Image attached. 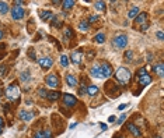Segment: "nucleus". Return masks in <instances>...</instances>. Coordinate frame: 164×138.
I'll return each mask as SVG.
<instances>
[{
	"instance_id": "13",
	"label": "nucleus",
	"mask_w": 164,
	"mask_h": 138,
	"mask_svg": "<svg viewBox=\"0 0 164 138\" xmlns=\"http://www.w3.org/2000/svg\"><path fill=\"white\" fill-rule=\"evenodd\" d=\"M62 96V94L60 92H58V91H52V92H48V95H46V98L50 100V102H55V100H58L59 98Z\"/></svg>"
},
{
	"instance_id": "32",
	"label": "nucleus",
	"mask_w": 164,
	"mask_h": 138,
	"mask_svg": "<svg viewBox=\"0 0 164 138\" xmlns=\"http://www.w3.org/2000/svg\"><path fill=\"white\" fill-rule=\"evenodd\" d=\"M65 36L66 38H72V31L69 28H65Z\"/></svg>"
},
{
	"instance_id": "22",
	"label": "nucleus",
	"mask_w": 164,
	"mask_h": 138,
	"mask_svg": "<svg viewBox=\"0 0 164 138\" xmlns=\"http://www.w3.org/2000/svg\"><path fill=\"white\" fill-rule=\"evenodd\" d=\"M88 28H90V24H88L87 21H82V22L79 24V29L82 32H87Z\"/></svg>"
},
{
	"instance_id": "7",
	"label": "nucleus",
	"mask_w": 164,
	"mask_h": 138,
	"mask_svg": "<svg viewBox=\"0 0 164 138\" xmlns=\"http://www.w3.org/2000/svg\"><path fill=\"white\" fill-rule=\"evenodd\" d=\"M90 75H91L93 78H97V80H102V78H104V75H102V73H101V67L98 66V64H94V66L91 67V70H90Z\"/></svg>"
},
{
	"instance_id": "21",
	"label": "nucleus",
	"mask_w": 164,
	"mask_h": 138,
	"mask_svg": "<svg viewBox=\"0 0 164 138\" xmlns=\"http://www.w3.org/2000/svg\"><path fill=\"white\" fill-rule=\"evenodd\" d=\"M62 6L65 10H70L72 7L75 6V1L73 0H65V1H62Z\"/></svg>"
},
{
	"instance_id": "31",
	"label": "nucleus",
	"mask_w": 164,
	"mask_h": 138,
	"mask_svg": "<svg viewBox=\"0 0 164 138\" xmlns=\"http://www.w3.org/2000/svg\"><path fill=\"white\" fill-rule=\"evenodd\" d=\"M125 119H126V114H121V117L118 120H115V121H116V124H122L125 121Z\"/></svg>"
},
{
	"instance_id": "34",
	"label": "nucleus",
	"mask_w": 164,
	"mask_h": 138,
	"mask_svg": "<svg viewBox=\"0 0 164 138\" xmlns=\"http://www.w3.org/2000/svg\"><path fill=\"white\" fill-rule=\"evenodd\" d=\"M32 138H44V134H42V131H37Z\"/></svg>"
},
{
	"instance_id": "17",
	"label": "nucleus",
	"mask_w": 164,
	"mask_h": 138,
	"mask_svg": "<svg viewBox=\"0 0 164 138\" xmlns=\"http://www.w3.org/2000/svg\"><path fill=\"white\" fill-rule=\"evenodd\" d=\"M153 70H154V73H157L158 77H163V73H164L163 63H157V64H154V66H153Z\"/></svg>"
},
{
	"instance_id": "44",
	"label": "nucleus",
	"mask_w": 164,
	"mask_h": 138,
	"mask_svg": "<svg viewBox=\"0 0 164 138\" xmlns=\"http://www.w3.org/2000/svg\"><path fill=\"white\" fill-rule=\"evenodd\" d=\"M76 125H77V123H72V124H70V128H75Z\"/></svg>"
},
{
	"instance_id": "2",
	"label": "nucleus",
	"mask_w": 164,
	"mask_h": 138,
	"mask_svg": "<svg viewBox=\"0 0 164 138\" xmlns=\"http://www.w3.org/2000/svg\"><path fill=\"white\" fill-rule=\"evenodd\" d=\"M112 45L116 49H124V48H126V45H128V36H126L125 34L116 35L112 39Z\"/></svg>"
},
{
	"instance_id": "20",
	"label": "nucleus",
	"mask_w": 164,
	"mask_h": 138,
	"mask_svg": "<svg viewBox=\"0 0 164 138\" xmlns=\"http://www.w3.org/2000/svg\"><path fill=\"white\" fill-rule=\"evenodd\" d=\"M97 92H98V87H97V85H90V87H87V95L93 96V95H95Z\"/></svg>"
},
{
	"instance_id": "8",
	"label": "nucleus",
	"mask_w": 164,
	"mask_h": 138,
	"mask_svg": "<svg viewBox=\"0 0 164 138\" xmlns=\"http://www.w3.org/2000/svg\"><path fill=\"white\" fill-rule=\"evenodd\" d=\"M100 67H101V73H102V75H104V78H109V77L112 75V73H114V71H112V67H111V66H109L107 62H104L100 66Z\"/></svg>"
},
{
	"instance_id": "40",
	"label": "nucleus",
	"mask_w": 164,
	"mask_h": 138,
	"mask_svg": "<svg viewBox=\"0 0 164 138\" xmlns=\"http://www.w3.org/2000/svg\"><path fill=\"white\" fill-rule=\"evenodd\" d=\"M147 28H149V24H145L140 27V31H147Z\"/></svg>"
},
{
	"instance_id": "25",
	"label": "nucleus",
	"mask_w": 164,
	"mask_h": 138,
	"mask_svg": "<svg viewBox=\"0 0 164 138\" xmlns=\"http://www.w3.org/2000/svg\"><path fill=\"white\" fill-rule=\"evenodd\" d=\"M94 7L98 11H102V10H105V3H104V1H95Z\"/></svg>"
},
{
	"instance_id": "43",
	"label": "nucleus",
	"mask_w": 164,
	"mask_h": 138,
	"mask_svg": "<svg viewBox=\"0 0 164 138\" xmlns=\"http://www.w3.org/2000/svg\"><path fill=\"white\" fill-rule=\"evenodd\" d=\"M3 125H4V121H3V119L0 117V130H3Z\"/></svg>"
},
{
	"instance_id": "5",
	"label": "nucleus",
	"mask_w": 164,
	"mask_h": 138,
	"mask_svg": "<svg viewBox=\"0 0 164 138\" xmlns=\"http://www.w3.org/2000/svg\"><path fill=\"white\" fill-rule=\"evenodd\" d=\"M62 99H63V106H66V107H73L77 103L76 96H73V95H70V94H63Z\"/></svg>"
},
{
	"instance_id": "12",
	"label": "nucleus",
	"mask_w": 164,
	"mask_h": 138,
	"mask_svg": "<svg viewBox=\"0 0 164 138\" xmlns=\"http://www.w3.org/2000/svg\"><path fill=\"white\" fill-rule=\"evenodd\" d=\"M135 22L138 25H145V24H147V14L146 13H143V14H138V17L135 18Z\"/></svg>"
},
{
	"instance_id": "1",
	"label": "nucleus",
	"mask_w": 164,
	"mask_h": 138,
	"mask_svg": "<svg viewBox=\"0 0 164 138\" xmlns=\"http://www.w3.org/2000/svg\"><path fill=\"white\" fill-rule=\"evenodd\" d=\"M131 77H132V74H131V71L126 69V67H119V69L116 70V73H115V78H116V81L121 82L122 85L128 84L129 80H131Z\"/></svg>"
},
{
	"instance_id": "14",
	"label": "nucleus",
	"mask_w": 164,
	"mask_h": 138,
	"mask_svg": "<svg viewBox=\"0 0 164 138\" xmlns=\"http://www.w3.org/2000/svg\"><path fill=\"white\" fill-rule=\"evenodd\" d=\"M151 82V77L150 75H143V77H139V84H140V85H143V87H145V85H149V84H150Z\"/></svg>"
},
{
	"instance_id": "11",
	"label": "nucleus",
	"mask_w": 164,
	"mask_h": 138,
	"mask_svg": "<svg viewBox=\"0 0 164 138\" xmlns=\"http://www.w3.org/2000/svg\"><path fill=\"white\" fill-rule=\"evenodd\" d=\"M20 119L23 120V121H31L34 119V113L31 112H27V110H20Z\"/></svg>"
},
{
	"instance_id": "46",
	"label": "nucleus",
	"mask_w": 164,
	"mask_h": 138,
	"mask_svg": "<svg viewBox=\"0 0 164 138\" xmlns=\"http://www.w3.org/2000/svg\"><path fill=\"white\" fill-rule=\"evenodd\" d=\"M1 131H3V130H0V134H1Z\"/></svg>"
},
{
	"instance_id": "30",
	"label": "nucleus",
	"mask_w": 164,
	"mask_h": 138,
	"mask_svg": "<svg viewBox=\"0 0 164 138\" xmlns=\"http://www.w3.org/2000/svg\"><path fill=\"white\" fill-rule=\"evenodd\" d=\"M132 57H133L132 50H126V53H125V59H126V60H131Z\"/></svg>"
},
{
	"instance_id": "35",
	"label": "nucleus",
	"mask_w": 164,
	"mask_h": 138,
	"mask_svg": "<svg viewBox=\"0 0 164 138\" xmlns=\"http://www.w3.org/2000/svg\"><path fill=\"white\" fill-rule=\"evenodd\" d=\"M147 73H146V69H140L139 70V73H138V75L139 77H143V75H146Z\"/></svg>"
},
{
	"instance_id": "45",
	"label": "nucleus",
	"mask_w": 164,
	"mask_h": 138,
	"mask_svg": "<svg viewBox=\"0 0 164 138\" xmlns=\"http://www.w3.org/2000/svg\"><path fill=\"white\" fill-rule=\"evenodd\" d=\"M3 38V32H1V29H0V39Z\"/></svg>"
},
{
	"instance_id": "3",
	"label": "nucleus",
	"mask_w": 164,
	"mask_h": 138,
	"mask_svg": "<svg viewBox=\"0 0 164 138\" xmlns=\"http://www.w3.org/2000/svg\"><path fill=\"white\" fill-rule=\"evenodd\" d=\"M6 96L9 100H16L20 98V88L16 85V84H13L10 87L7 88L6 91Z\"/></svg>"
},
{
	"instance_id": "29",
	"label": "nucleus",
	"mask_w": 164,
	"mask_h": 138,
	"mask_svg": "<svg viewBox=\"0 0 164 138\" xmlns=\"http://www.w3.org/2000/svg\"><path fill=\"white\" fill-rule=\"evenodd\" d=\"M42 134H44V138H53V135H52V131H50L49 128L44 130V131H42Z\"/></svg>"
},
{
	"instance_id": "27",
	"label": "nucleus",
	"mask_w": 164,
	"mask_h": 138,
	"mask_svg": "<svg viewBox=\"0 0 164 138\" xmlns=\"http://www.w3.org/2000/svg\"><path fill=\"white\" fill-rule=\"evenodd\" d=\"M7 11H9V6H7V3L0 1V13H1V14H6Z\"/></svg>"
},
{
	"instance_id": "47",
	"label": "nucleus",
	"mask_w": 164,
	"mask_h": 138,
	"mask_svg": "<svg viewBox=\"0 0 164 138\" xmlns=\"http://www.w3.org/2000/svg\"><path fill=\"white\" fill-rule=\"evenodd\" d=\"M158 138H161V137H158Z\"/></svg>"
},
{
	"instance_id": "4",
	"label": "nucleus",
	"mask_w": 164,
	"mask_h": 138,
	"mask_svg": "<svg viewBox=\"0 0 164 138\" xmlns=\"http://www.w3.org/2000/svg\"><path fill=\"white\" fill-rule=\"evenodd\" d=\"M24 8H23V6H20V4H16V6L11 8V17L14 20H23L24 18Z\"/></svg>"
},
{
	"instance_id": "42",
	"label": "nucleus",
	"mask_w": 164,
	"mask_h": 138,
	"mask_svg": "<svg viewBox=\"0 0 164 138\" xmlns=\"http://www.w3.org/2000/svg\"><path fill=\"white\" fill-rule=\"evenodd\" d=\"M100 127H101V130H102V131H105V130H107V124H104V123H101Z\"/></svg>"
},
{
	"instance_id": "41",
	"label": "nucleus",
	"mask_w": 164,
	"mask_h": 138,
	"mask_svg": "<svg viewBox=\"0 0 164 138\" xmlns=\"http://www.w3.org/2000/svg\"><path fill=\"white\" fill-rule=\"evenodd\" d=\"M115 121V116H109L108 117V123H114Z\"/></svg>"
},
{
	"instance_id": "24",
	"label": "nucleus",
	"mask_w": 164,
	"mask_h": 138,
	"mask_svg": "<svg viewBox=\"0 0 164 138\" xmlns=\"http://www.w3.org/2000/svg\"><path fill=\"white\" fill-rule=\"evenodd\" d=\"M20 78H21V81H28L31 78V73L30 71H23L21 75H20Z\"/></svg>"
},
{
	"instance_id": "6",
	"label": "nucleus",
	"mask_w": 164,
	"mask_h": 138,
	"mask_svg": "<svg viewBox=\"0 0 164 138\" xmlns=\"http://www.w3.org/2000/svg\"><path fill=\"white\" fill-rule=\"evenodd\" d=\"M45 82H46V85L50 88H58L59 87V77H58L56 74H49L46 77Z\"/></svg>"
},
{
	"instance_id": "16",
	"label": "nucleus",
	"mask_w": 164,
	"mask_h": 138,
	"mask_svg": "<svg viewBox=\"0 0 164 138\" xmlns=\"http://www.w3.org/2000/svg\"><path fill=\"white\" fill-rule=\"evenodd\" d=\"M128 128H129V131L132 132L135 137H140V135H142V131H140V130H139L135 124H129V125H128Z\"/></svg>"
},
{
	"instance_id": "23",
	"label": "nucleus",
	"mask_w": 164,
	"mask_h": 138,
	"mask_svg": "<svg viewBox=\"0 0 164 138\" xmlns=\"http://www.w3.org/2000/svg\"><path fill=\"white\" fill-rule=\"evenodd\" d=\"M94 41L97 43H104V42H105V35H104V34H97L94 36Z\"/></svg>"
},
{
	"instance_id": "15",
	"label": "nucleus",
	"mask_w": 164,
	"mask_h": 138,
	"mask_svg": "<svg viewBox=\"0 0 164 138\" xmlns=\"http://www.w3.org/2000/svg\"><path fill=\"white\" fill-rule=\"evenodd\" d=\"M66 82H67L69 87H76V85H77V78L73 77L72 74H67L66 75Z\"/></svg>"
},
{
	"instance_id": "33",
	"label": "nucleus",
	"mask_w": 164,
	"mask_h": 138,
	"mask_svg": "<svg viewBox=\"0 0 164 138\" xmlns=\"http://www.w3.org/2000/svg\"><path fill=\"white\" fill-rule=\"evenodd\" d=\"M98 20V15H90V18H88V24L90 22H94V21H97Z\"/></svg>"
},
{
	"instance_id": "9",
	"label": "nucleus",
	"mask_w": 164,
	"mask_h": 138,
	"mask_svg": "<svg viewBox=\"0 0 164 138\" xmlns=\"http://www.w3.org/2000/svg\"><path fill=\"white\" fill-rule=\"evenodd\" d=\"M82 57H83V53L82 50H75L72 55H70V62L73 63V64H80L82 63Z\"/></svg>"
},
{
	"instance_id": "38",
	"label": "nucleus",
	"mask_w": 164,
	"mask_h": 138,
	"mask_svg": "<svg viewBox=\"0 0 164 138\" xmlns=\"http://www.w3.org/2000/svg\"><path fill=\"white\" fill-rule=\"evenodd\" d=\"M28 56L31 57V59H35V52H34V49H30V52H28Z\"/></svg>"
},
{
	"instance_id": "37",
	"label": "nucleus",
	"mask_w": 164,
	"mask_h": 138,
	"mask_svg": "<svg viewBox=\"0 0 164 138\" xmlns=\"http://www.w3.org/2000/svg\"><path fill=\"white\" fill-rule=\"evenodd\" d=\"M156 35H157L158 41H163V39H164V35H163V32H161V31H158L157 34H156Z\"/></svg>"
},
{
	"instance_id": "39",
	"label": "nucleus",
	"mask_w": 164,
	"mask_h": 138,
	"mask_svg": "<svg viewBox=\"0 0 164 138\" xmlns=\"http://www.w3.org/2000/svg\"><path fill=\"white\" fill-rule=\"evenodd\" d=\"M126 106H128V105H126V103H122V105H119V106H118V110H124V109H126Z\"/></svg>"
},
{
	"instance_id": "19",
	"label": "nucleus",
	"mask_w": 164,
	"mask_h": 138,
	"mask_svg": "<svg viewBox=\"0 0 164 138\" xmlns=\"http://www.w3.org/2000/svg\"><path fill=\"white\" fill-rule=\"evenodd\" d=\"M138 14H139V7L135 6L132 10H131V11L128 13V18H131V20H132V18H136V15H138Z\"/></svg>"
},
{
	"instance_id": "26",
	"label": "nucleus",
	"mask_w": 164,
	"mask_h": 138,
	"mask_svg": "<svg viewBox=\"0 0 164 138\" xmlns=\"http://www.w3.org/2000/svg\"><path fill=\"white\" fill-rule=\"evenodd\" d=\"M60 64H62L63 67H67L69 66V57L66 56V55H62L60 56Z\"/></svg>"
},
{
	"instance_id": "10",
	"label": "nucleus",
	"mask_w": 164,
	"mask_h": 138,
	"mask_svg": "<svg viewBox=\"0 0 164 138\" xmlns=\"http://www.w3.org/2000/svg\"><path fill=\"white\" fill-rule=\"evenodd\" d=\"M39 66L42 67L44 70H48L52 67V64H53V60L50 59V57H42V59H39Z\"/></svg>"
},
{
	"instance_id": "28",
	"label": "nucleus",
	"mask_w": 164,
	"mask_h": 138,
	"mask_svg": "<svg viewBox=\"0 0 164 138\" xmlns=\"http://www.w3.org/2000/svg\"><path fill=\"white\" fill-rule=\"evenodd\" d=\"M38 95H39L41 98H46L48 92H46V89H45V88H39V89H38Z\"/></svg>"
},
{
	"instance_id": "18",
	"label": "nucleus",
	"mask_w": 164,
	"mask_h": 138,
	"mask_svg": "<svg viewBox=\"0 0 164 138\" xmlns=\"http://www.w3.org/2000/svg\"><path fill=\"white\" fill-rule=\"evenodd\" d=\"M39 15H41V20H42V21H46V20H49V18L53 17L52 11H41L39 13Z\"/></svg>"
},
{
	"instance_id": "36",
	"label": "nucleus",
	"mask_w": 164,
	"mask_h": 138,
	"mask_svg": "<svg viewBox=\"0 0 164 138\" xmlns=\"http://www.w3.org/2000/svg\"><path fill=\"white\" fill-rule=\"evenodd\" d=\"M6 66H0V75H4L6 74Z\"/></svg>"
}]
</instances>
